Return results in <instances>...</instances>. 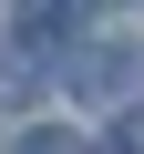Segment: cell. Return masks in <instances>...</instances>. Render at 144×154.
<instances>
[{
  "instance_id": "3957f363",
  "label": "cell",
  "mask_w": 144,
  "mask_h": 154,
  "mask_svg": "<svg viewBox=\"0 0 144 154\" xmlns=\"http://www.w3.org/2000/svg\"><path fill=\"white\" fill-rule=\"evenodd\" d=\"M21 154H93V144H83V134H62V123H31V134H21Z\"/></svg>"
},
{
  "instance_id": "5b68a950",
  "label": "cell",
  "mask_w": 144,
  "mask_h": 154,
  "mask_svg": "<svg viewBox=\"0 0 144 154\" xmlns=\"http://www.w3.org/2000/svg\"><path fill=\"white\" fill-rule=\"evenodd\" d=\"M103 154H144V113H134V123H113V134H103Z\"/></svg>"
},
{
  "instance_id": "277c9868",
  "label": "cell",
  "mask_w": 144,
  "mask_h": 154,
  "mask_svg": "<svg viewBox=\"0 0 144 154\" xmlns=\"http://www.w3.org/2000/svg\"><path fill=\"white\" fill-rule=\"evenodd\" d=\"M21 93H31V62H21V51H0V103H21Z\"/></svg>"
},
{
  "instance_id": "6da1fadb",
  "label": "cell",
  "mask_w": 144,
  "mask_h": 154,
  "mask_svg": "<svg viewBox=\"0 0 144 154\" xmlns=\"http://www.w3.org/2000/svg\"><path fill=\"white\" fill-rule=\"evenodd\" d=\"M62 72H72V93H93V103H113V93L144 82V62H134V51H103V41H93V51H72Z\"/></svg>"
},
{
  "instance_id": "7a4b0ae2",
  "label": "cell",
  "mask_w": 144,
  "mask_h": 154,
  "mask_svg": "<svg viewBox=\"0 0 144 154\" xmlns=\"http://www.w3.org/2000/svg\"><path fill=\"white\" fill-rule=\"evenodd\" d=\"M72 21H83V0H21V31H31V41H52V31H72Z\"/></svg>"
}]
</instances>
